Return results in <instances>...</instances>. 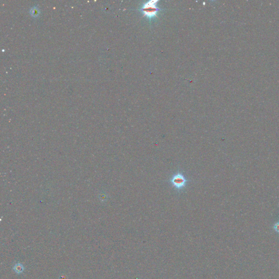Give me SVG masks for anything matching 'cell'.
<instances>
[{"label": "cell", "instance_id": "obj_1", "mask_svg": "<svg viewBox=\"0 0 279 279\" xmlns=\"http://www.w3.org/2000/svg\"><path fill=\"white\" fill-rule=\"evenodd\" d=\"M190 182L185 174L181 170H178L174 172L169 179V183L174 189L178 192L181 193L188 186Z\"/></svg>", "mask_w": 279, "mask_h": 279}, {"label": "cell", "instance_id": "obj_3", "mask_svg": "<svg viewBox=\"0 0 279 279\" xmlns=\"http://www.w3.org/2000/svg\"><path fill=\"white\" fill-rule=\"evenodd\" d=\"M14 271L18 274H20V273H22L24 270V268L23 267V266L21 264H20V263H18V264H16L14 267L13 268Z\"/></svg>", "mask_w": 279, "mask_h": 279}, {"label": "cell", "instance_id": "obj_4", "mask_svg": "<svg viewBox=\"0 0 279 279\" xmlns=\"http://www.w3.org/2000/svg\"><path fill=\"white\" fill-rule=\"evenodd\" d=\"M273 228L276 232L279 233V221L278 223H276L274 225Z\"/></svg>", "mask_w": 279, "mask_h": 279}, {"label": "cell", "instance_id": "obj_2", "mask_svg": "<svg viewBox=\"0 0 279 279\" xmlns=\"http://www.w3.org/2000/svg\"><path fill=\"white\" fill-rule=\"evenodd\" d=\"M158 2V1H149L143 4L141 9L143 16L149 20L155 18L160 11V8L157 6Z\"/></svg>", "mask_w": 279, "mask_h": 279}]
</instances>
